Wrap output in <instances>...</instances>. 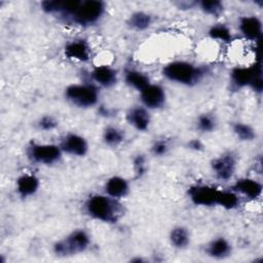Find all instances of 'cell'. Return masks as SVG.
I'll return each mask as SVG.
<instances>
[{"mask_svg": "<svg viewBox=\"0 0 263 263\" xmlns=\"http://www.w3.org/2000/svg\"><path fill=\"white\" fill-rule=\"evenodd\" d=\"M141 99L144 105L151 109L162 107L165 101V93L161 86L156 84H149L141 90Z\"/></svg>", "mask_w": 263, "mask_h": 263, "instance_id": "cell-9", "label": "cell"}, {"mask_svg": "<svg viewBox=\"0 0 263 263\" xmlns=\"http://www.w3.org/2000/svg\"><path fill=\"white\" fill-rule=\"evenodd\" d=\"M238 197L235 193L230 192V191H221L218 204L225 208V209H234L238 205Z\"/></svg>", "mask_w": 263, "mask_h": 263, "instance_id": "cell-24", "label": "cell"}, {"mask_svg": "<svg viewBox=\"0 0 263 263\" xmlns=\"http://www.w3.org/2000/svg\"><path fill=\"white\" fill-rule=\"evenodd\" d=\"M209 34H210V36L212 38L219 39V40H222V41H229L231 39L230 30L226 26H224V25L214 26L210 30Z\"/></svg>", "mask_w": 263, "mask_h": 263, "instance_id": "cell-26", "label": "cell"}, {"mask_svg": "<svg viewBox=\"0 0 263 263\" xmlns=\"http://www.w3.org/2000/svg\"><path fill=\"white\" fill-rule=\"evenodd\" d=\"M66 98L78 107H91L98 102V90L90 84H73L67 87Z\"/></svg>", "mask_w": 263, "mask_h": 263, "instance_id": "cell-5", "label": "cell"}, {"mask_svg": "<svg viewBox=\"0 0 263 263\" xmlns=\"http://www.w3.org/2000/svg\"><path fill=\"white\" fill-rule=\"evenodd\" d=\"M204 72L187 62H173L163 68V75L171 81L191 85L200 80Z\"/></svg>", "mask_w": 263, "mask_h": 263, "instance_id": "cell-2", "label": "cell"}, {"mask_svg": "<svg viewBox=\"0 0 263 263\" xmlns=\"http://www.w3.org/2000/svg\"><path fill=\"white\" fill-rule=\"evenodd\" d=\"M171 242L176 248H185L189 242V234L188 231L184 227H176L172 230L171 235Z\"/></svg>", "mask_w": 263, "mask_h": 263, "instance_id": "cell-21", "label": "cell"}, {"mask_svg": "<svg viewBox=\"0 0 263 263\" xmlns=\"http://www.w3.org/2000/svg\"><path fill=\"white\" fill-rule=\"evenodd\" d=\"M105 11V4L99 0L82 1L71 17L78 25H91L99 21Z\"/></svg>", "mask_w": 263, "mask_h": 263, "instance_id": "cell-4", "label": "cell"}, {"mask_svg": "<svg viewBox=\"0 0 263 263\" xmlns=\"http://www.w3.org/2000/svg\"><path fill=\"white\" fill-rule=\"evenodd\" d=\"M65 54L69 59L77 61H87L89 58V47L84 40L70 42L65 48Z\"/></svg>", "mask_w": 263, "mask_h": 263, "instance_id": "cell-13", "label": "cell"}, {"mask_svg": "<svg viewBox=\"0 0 263 263\" xmlns=\"http://www.w3.org/2000/svg\"><path fill=\"white\" fill-rule=\"evenodd\" d=\"M88 243L89 237L86 232L76 230L54 245V253L59 256H72L83 252Z\"/></svg>", "mask_w": 263, "mask_h": 263, "instance_id": "cell-3", "label": "cell"}, {"mask_svg": "<svg viewBox=\"0 0 263 263\" xmlns=\"http://www.w3.org/2000/svg\"><path fill=\"white\" fill-rule=\"evenodd\" d=\"M215 125H216V121L214 117L211 115L203 114L198 118L197 126L202 132H211L215 128Z\"/></svg>", "mask_w": 263, "mask_h": 263, "instance_id": "cell-28", "label": "cell"}, {"mask_svg": "<svg viewBox=\"0 0 263 263\" xmlns=\"http://www.w3.org/2000/svg\"><path fill=\"white\" fill-rule=\"evenodd\" d=\"M128 122L139 130H145L150 123V115L142 107L133 108L127 114Z\"/></svg>", "mask_w": 263, "mask_h": 263, "instance_id": "cell-15", "label": "cell"}, {"mask_svg": "<svg viewBox=\"0 0 263 263\" xmlns=\"http://www.w3.org/2000/svg\"><path fill=\"white\" fill-rule=\"evenodd\" d=\"M230 245L224 238H217L212 241L208 248V253L211 257L214 258H225L230 254Z\"/></svg>", "mask_w": 263, "mask_h": 263, "instance_id": "cell-19", "label": "cell"}, {"mask_svg": "<svg viewBox=\"0 0 263 263\" xmlns=\"http://www.w3.org/2000/svg\"><path fill=\"white\" fill-rule=\"evenodd\" d=\"M233 132L242 141H252L255 138L254 129L245 123H235L233 126Z\"/></svg>", "mask_w": 263, "mask_h": 263, "instance_id": "cell-25", "label": "cell"}, {"mask_svg": "<svg viewBox=\"0 0 263 263\" xmlns=\"http://www.w3.org/2000/svg\"><path fill=\"white\" fill-rule=\"evenodd\" d=\"M61 154H62L61 147L55 145L34 144L29 149L30 157L34 161L39 163H44V164H51L58 161L61 157Z\"/></svg>", "mask_w": 263, "mask_h": 263, "instance_id": "cell-6", "label": "cell"}, {"mask_svg": "<svg viewBox=\"0 0 263 263\" xmlns=\"http://www.w3.org/2000/svg\"><path fill=\"white\" fill-rule=\"evenodd\" d=\"M128 25L136 30H145L151 25V16L145 12H136L130 15Z\"/></svg>", "mask_w": 263, "mask_h": 263, "instance_id": "cell-22", "label": "cell"}, {"mask_svg": "<svg viewBox=\"0 0 263 263\" xmlns=\"http://www.w3.org/2000/svg\"><path fill=\"white\" fill-rule=\"evenodd\" d=\"M57 125H58V122L51 116H44L39 122V126L44 130H50L54 128Z\"/></svg>", "mask_w": 263, "mask_h": 263, "instance_id": "cell-29", "label": "cell"}, {"mask_svg": "<svg viewBox=\"0 0 263 263\" xmlns=\"http://www.w3.org/2000/svg\"><path fill=\"white\" fill-rule=\"evenodd\" d=\"M134 166L138 177H141L145 172V158L143 155H138L134 160Z\"/></svg>", "mask_w": 263, "mask_h": 263, "instance_id": "cell-30", "label": "cell"}, {"mask_svg": "<svg viewBox=\"0 0 263 263\" xmlns=\"http://www.w3.org/2000/svg\"><path fill=\"white\" fill-rule=\"evenodd\" d=\"M234 189L250 198H257L261 195L262 185L253 179H240L235 183Z\"/></svg>", "mask_w": 263, "mask_h": 263, "instance_id": "cell-17", "label": "cell"}, {"mask_svg": "<svg viewBox=\"0 0 263 263\" xmlns=\"http://www.w3.org/2000/svg\"><path fill=\"white\" fill-rule=\"evenodd\" d=\"M92 79L103 86H111L117 80V74L114 69L109 66L97 67L91 73Z\"/></svg>", "mask_w": 263, "mask_h": 263, "instance_id": "cell-14", "label": "cell"}, {"mask_svg": "<svg viewBox=\"0 0 263 263\" xmlns=\"http://www.w3.org/2000/svg\"><path fill=\"white\" fill-rule=\"evenodd\" d=\"M189 145H190V147H191L192 149L198 150V149L201 148V144H200V142H199L198 140H193V141H191Z\"/></svg>", "mask_w": 263, "mask_h": 263, "instance_id": "cell-32", "label": "cell"}, {"mask_svg": "<svg viewBox=\"0 0 263 263\" xmlns=\"http://www.w3.org/2000/svg\"><path fill=\"white\" fill-rule=\"evenodd\" d=\"M61 149L69 154L83 156L87 152L86 141L75 134H69L64 137L61 142Z\"/></svg>", "mask_w": 263, "mask_h": 263, "instance_id": "cell-11", "label": "cell"}, {"mask_svg": "<svg viewBox=\"0 0 263 263\" xmlns=\"http://www.w3.org/2000/svg\"><path fill=\"white\" fill-rule=\"evenodd\" d=\"M39 186L38 179L33 175H24L17 179L16 187L18 193L23 197L30 196L34 194Z\"/></svg>", "mask_w": 263, "mask_h": 263, "instance_id": "cell-18", "label": "cell"}, {"mask_svg": "<svg viewBox=\"0 0 263 263\" xmlns=\"http://www.w3.org/2000/svg\"><path fill=\"white\" fill-rule=\"evenodd\" d=\"M105 190L109 196L113 198H120L127 194L128 184L121 177H112L107 181Z\"/></svg>", "mask_w": 263, "mask_h": 263, "instance_id": "cell-16", "label": "cell"}, {"mask_svg": "<svg viewBox=\"0 0 263 263\" xmlns=\"http://www.w3.org/2000/svg\"><path fill=\"white\" fill-rule=\"evenodd\" d=\"M167 151V144L164 141H157L152 146V152L155 155H163Z\"/></svg>", "mask_w": 263, "mask_h": 263, "instance_id": "cell-31", "label": "cell"}, {"mask_svg": "<svg viewBox=\"0 0 263 263\" xmlns=\"http://www.w3.org/2000/svg\"><path fill=\"white\" fill-rule=\"evenodd\" d=\"M239 29L241 33L251 40H258L262 34V25L256 16H245L240 20Z\"/></svg>", "mask_w": 263, "mask_h": 263, "instance_id": "cell-12", "label": "cell"}, {"mask_svg": "<svg viewBox=\"0 0 263 263\" xmlns=\"http://www.w3.org/2000/svg\"><path fill=\"white\" fill-rule=\"evenodd\" d=\"M261 75H262L261 64L258 63L249 68H245V67L235 68L231 73V79L236 86L242 87L246 85H251L252 81L257 76H261Z\"/></svg>", "mask_w": 263, "mask_h": 263, "instance_id": "cell-8", "label": "cell"}, {"mask_svg": "<svg viewBox=\"0 0 263 263\" xmlns=\"http://www.w3.org/2000/svg\"><path fill=\"white\" fill-rule=\"evenodd\" d=\"M125 81L128 85L135 87L138 90H143L146 86L150 84L149 78L147 75H145L142 72L129 70L125 74Z\"/></svg>", "mask_w": 263, "mask_h": 263, "instance_id": "cell-20", "label": "cell"}, {"mask_svg": "<svg viewBox=\"0 0 263 263\" xmlns=\"http://www.w3.org/2000/svg\"><path fill=\"white\" fill-rule=\"evenodd\" d=\"M104 141L111 146H117L123 141V134L117 127H107L104 132Z\"/></svg>", "mask_w": 263, "mask_h": 263, "instance_id": "cell-23", "label": "cell"}, {"mask_svg": "<svg viewBox=\"0 0 263 263\" xmlns=\"http://www.w3.org/2000/svg\"><path fill=\"white\" fill-rule=\"evenodd\" d=\"M87 213L95 219L114 223L122 214L121 205L113 197L93 195L86 202Z\"/></svg>", "mask_w": 263, "mask_h": 263, "instance_id": "cell-1", "label": "cell"}, {"mask_svg": "<svg viewBox=\"0 0 263 263\" xmlns=\"http://www.w3.org/2000/svg\"><path fill=\"white\" fill-rule=\"evenodd\" d=\"M200 8L208 14L218 15L223 10V4L220 1L212 0V1H201L199 3Z\"/></svg>", "mask_w": 263, "mask_h": 263, "instance_id": "cell-27", "label": "cell"}, {"mask_svg": "<svg viewBox=\"0 0 263 263\" xmlns=\"http://www.w3.org/2000/svg\"><path fill=\"white\" fill-rule=\"evenodd\" d=\"M221 190L214 187L197 185L189 189L188 193L191 200L197 205H214L218 204Z\"/></svg>", "mask_w": 263, "mask_h": 263, "instance_id": "cell-7", "label": "cell"}, {"mask_svg": "<svg viewBox=\"0 0 263 263\" xmlns=\"http://www.w3.org/2000/svg\"><path fill=\"white\" fill-rule=\"evenodd\" d=\"M235 163V157L231 153H227L215 159L213 161L212 167L219 179L228 180L234 173Z\"/></svg>", "mask_w": 263, "mask_h": 263, "instance_id": "cell-10", "label": "cell"}]
</instances>
